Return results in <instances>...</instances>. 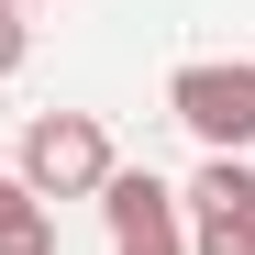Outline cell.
<instances>
[{
  "label": "cell",
  "mask_w": 255,
  "mask_h": 255,
  "mask_svg": "<svg viewBox=\"0 0 255 255\" xmlns=\"http://www.w3.org/2000/svg\"><path fill=\"white\" fill-rule=\"evenodd\" d=\"M111 133H100V111H33L22 122V144H11V189L22 200H100V178H111Z\"/></svg>",
  "instance_id": "obj_1"
},
{
  "label": "cell",
  "mask_w": 255,
  "mask_h": 255,
  "mask_svg": "<svg viewBox=\"0 0 255 255\" xmlns=\"http://www.w3.org/2000/svg\"><path fill=\"white\" fill-rule=\"evenodd\" d=\"M166 111H178L211 155H255V56H189L166 78Z\"/></svg>",
  "instance_id": "obj_2"
},
{
  "label": "cell",
  "mask_w": 255,
  "mask_h": 255,
  "mask_svg": "<svg viewBox=\"0 0 255 255\" xmlns=\"http://www.w3.org/2000/svg\"><path fill=\"white\" fill-rule=\"evenodd\" d=\"M178 222H189V255H255V166L244 155H211L178 189Z\"/></svg>",
  "instance_id": "obj_3"
},
{
  "label": "cell",
  "mask_w": 255,
  "mask_h": 255,
  "mask_svg": "<svg viewBox=\"0 0 255 255\" xmlns=\"http://www.w3.org/2000/svg\"><path fill=\"white\" fill-rule=\"evenodd\" d=\"M100 222H111V244L144 233V222H178V189H166L155 166H111V178H100Z\"/></svg>",
  "instance_id": "obj_4"
},
{
  "label": "cell",
  "mask_w": 255,
  "mask_h": 255,
  "mask_svg": "<svg viewBox=\"0 0 255 255\" xmlns=\"http://www.w3.org/2000/svg\"><path fill=\"white\" fill-rule=\"evenodd\" d=\"M0 255H56V211L11 189V200H0Z\"/></svg>",
  "instance_id": "obj_5"
},
{
  "label": "cell",
  "mask_w": 255,
  "mask_h": 255,
  "mask_svg": "<svg viewBox=\"0 0 255 255\" xmlns=\"http://www.w3.org/2000/svg\"><path fill=\"white\" fill-rule=\"evenodd\" d=\"M111 255H189V222H144V233H122Z\"/></svg>",
  "instance_id": "obj_6"
},
{
  "label": "cell",
  "mask_w": 255,
  "mask_h": 255,
  "mask_svg": "<svg viewBox=\"0 0 255 255\" xmlns=\"http://www.w3.org/2000/svg\"><path fill=\"white\" fill-rule=\"evenodd\" d=\"M22 56H33V22H22V11H0V78H22Z\"/></svg>",
  "instance_id": "obj_7"
},
{
  "label": "cell",
  "mask_w": 255,
  "mask_h": 255,
  "mask_svg": "<svg viewBox=\"0 0 255 255\" xmlns=\"http://www.w3.org/2000/svg\"><path fill=\"white\" fill-rule=\"evenodd\" d=\"M0 11H22V22H33V0H0Z\"/></svg>",
  "instance_id": "obj_8"
},
{
  "label": "cell",
  "mask_w": 255,
  "mask_h": 255,
  "mask_svg": "<svg viewBox=\"0 0 255 255\" xmlns=\"http://www.w3.org/2000/svg\"><path fill=\"white\" fill-rule=\"evenodd\" d=\"M0 200H11V166H0Z\"/></svg>",
  "instance_id": "obj_9"
}]
</instances>
